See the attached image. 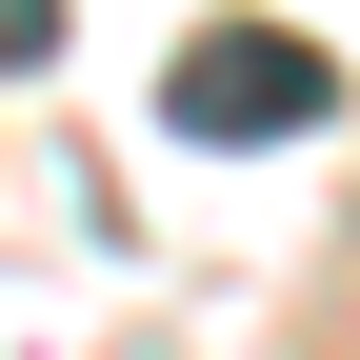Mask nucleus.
<instances>
[{
  "label": "nucleus",
  "mask_w": 360,
  "mask_h": 360,
  "mask_svg": "<svg viewBox=\"0 0 360 360\" xmlns=\"http://www.w3.org/2000/svg\"><path fill=\"white\" fill-rule=\"evenodd\" d=\"M340 120V60L321 40H281V20H200L160 60V141H200V160H260V141H321Z\"/></svg>",
  "instance_id": "obj_1"
},
{
  "label": "nucleus",
  "mask_w": 360,
  "mask_h": 360,
  "mask_svg": "<svg viewBox=\"0 0 360 360\" xmlns=\"http://www.w3.org/2000/svg\"><path fill=\"white\" fill-rule=\"evenodd\" d=\"M60 60V0H0V80H40Z\"/></svg>",
  "instance_id": "obj_2"
}]
</instances>
